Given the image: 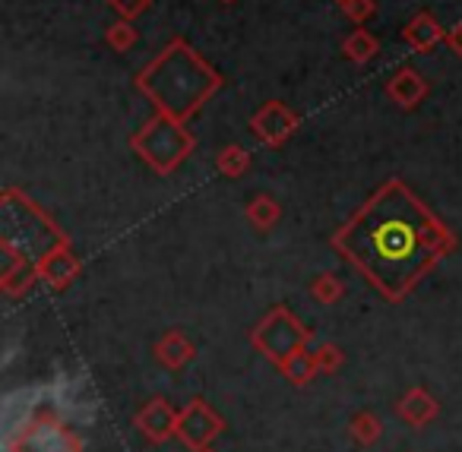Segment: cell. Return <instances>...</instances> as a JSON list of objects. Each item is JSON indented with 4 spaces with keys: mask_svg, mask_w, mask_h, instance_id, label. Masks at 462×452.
Masks as SVG:
<instances>
[{
    "mask_svg": "<svg viewBox=\"0 0 462 452\" xmlns=\"http://www.w3.org/2000/svg\"><path fill=\"white\" fill-rule=\"evenodd\" d=\"M339 4H342V0H339Z\"/></svg>",
    "mask_w": 462,
    "mask_h": 452,
    "instance_id": "obj_15",
    "label": "cell"
},
{
    "mask_svg": "<svg viewBox=\"0 0 462 452\" xmlns=\"http://www.w3.org/2000/svg\"><path fill=\"white\" fill-rule=\"evenodd\" d=\"M105 42H108L111 51L124 54V51H130L136 42H140V32H136V26L130 20H117V23H111V26H108V32H105Z\"/></svg>",
    "mask_w": 462,
    "mask_h": 452,
    "instance_id": "obj_8",
    "label": "cell"
},
{
    "mask_svg": "<svg viewBox=\"0 0 462 452\" xmlns=\"http://www.w3.org/2000/svg\"><path fill=\"white\" fill-rule=\"evenodd\" d=\"M339 7H342V14H346V20H352L355 26H361V23H367L374 14H377V0H342Z\"/></svg>",
    "mask_w": 462,
    "mask_h": 452,
    "instance_id": "obj_10",
    "label": "cell"
},
{
    "mask_svg": "<svg viewBox=\"0 0 462 452\" xmlns=\"http://www.w3.org/2000/svg\"><path fill=\"white\" fill-rule=\"evenodd\" d=\"M130 146L140 152V159L146 161V165H152L159 174H168L190 155L193 136H190V130L184 127V121L159 111V115L143 124L140 134H134Z\"/></svg>",
    "mask_w": 462,
    "mask_h": 452,
    "instance_id": "obj_3",
    "label": "cell"
},
{
    "mask_svg": "<svg viewBox=\"0 0 462 452\" xmlns=\"http://www.w3.org/2000/svg\"><path fill=\"white\" fill-rule=\"evenodd\" d=\"M443 45H447L456 58H462V23H459V26H453V29H447V39H443Z\"/></svg>",
    "mask_w": 462,
    "mask_h": 452,
    "instance_id": "obj_13",
    "label": "cell"
},
{
    "mask_svg": "<svg viewBox=\"0 0 462 452\" xmlns=\"http://www.w3.org/2000/svg\"><path fill=\"white\" fill-rule=\"evenodd\" d=\"M218 4H235V0H218Z\"/></svg>",
    "mask_w": 462,
    "mask_h": 452,
    "instance_id": "obj_14",
    "label": "cell"
},
{
    "mask_svg": "<svg viewBox=\"0 0 462 452\" xmlns=\"http://www.w3.org/2000/svg\"><path fill=\"white\" fill-rule=\"evenodd\" d=\"M443 39H447V29H443L440 20H437V16H430V14H415L402 29V42L415 54L434 51L437 45H443Z\"/></svg>",
    "mask_w": 462,
    "mask_h": 452,
    "instance_id": "obj_6",
    "label": "cell"
},
{
    "mask_svg": "<svg viewBox=\"0 0 462 452\" xmlns=\"http://www.w3.org/2000/svg\"><path fill=\"white\" fill-rule=\"evenodd\" d=\"M247 165H251V155L245 146H225L216 159V168L228 178H238L241 171H247Z\"/></svg>",
    "mask_w": 462,
    "mask_h": 452,
    "instance_id": "obj_9",
    "label": "cell"
},
{
    "mask_svg": "<svg viewBox=\"0 0 462 452\" xmlns=\"http://www.w3.org/2000/svg\"><path fill=\"white\" fill-rule=\"evenodd\" d=\"M108 4H111V10H115V14L121 16V20H130V23H134L140 14H146L152 0H108Z\"/></svg>",
    "mask_w": 462,
    "mask_h": 452,
    "instance_id": "obj_11",
    "label": "cell"
},
{
    "mask_svg": "<svg viewBox=\"0 0 462 452\" xmlns=\"http://www.w3.org/2000/svg\"><path fill=\"white\" fill-rule=\"evenodd\" d=\"M428 92H430L428 79H424L415 67H402V70L393 73L390 83H386V96H390L393 105H399L402 111H415L418 105L428 98Z\"/></svg>",
    "mask_w": 462,
    "mask_h": 452,
    "instance_id": "obj_5",
    "label": "cell"
},
{
    "mask_svg": "<svg viewBox=\"0 0 462 452\" xmlns=\"http://www.w3.org/2000/svg\"><path fill=\"white\" fill-rule=\"evenodd\" d=\"M251 130L266 146H282L298 130V115L282 102H266L263 108L251 117Z\"/></svg>",
    "mask_w": 462,
    "mask_h": 452,
    "instance_id": "obj_4",
    "label": "cell"
},
{
    "mask_svg": "<svg viewBox=\"0 0 462 452\" xmlns=\"http://www.w3.org/2000/svg\"><path fill=\"white\" fill-rule=\"evenodd\" d=\"M247 216H251L257 225H270L273 218L279 216V209H276V203H273L270 197H260V199H254V206L247 209Z\"/></svg>",
    "mask_w": 462,
    "mask_h": 452,
    "instance_id": "obj_12",
    "label": "cell"
},
{
    "mask_svg": "<svg viewBox=\"0 0 462 452\" xmlns=\"http://www.w3.org/2000/svg\"><path fill=\"white\" fill-rule=\"evenodd\" d=\"M136 89L162 111L178 121L197 115L199 105L222 89V77L187 45L184 39H174L146 70L136 77Z\"/></svg>",
    "mask_w": 462,
    "mask_h": 452,
    "instance_id": "obj_2",
    "label": "cell"
},
{
    "mask_svg": "<svg viewBox=\"0 0 462 452\" xmlns=\"http://www.w3.org/2000/svg\"><path fill=\"white\" fill-rule=\"evenodd\" d=\"M377 51H380V42L374 39L367 29H355L352 35H348L346 42H342V54H346L352 64H367V60H374L377 58Z\"/></svg>",
    "mask_w": 462,
    "mask_h": 452,
    "instance_id": "obj_7",
    "label": "cell"
},
{
    "mask_svg": "<svg viewBox=\"0 0 462 452\" xmlns=\"http://www.w3.org/2000/svg\"><path fill=\"white\" fill-rule=\"evenodd\" d=\"M453 244L402 180H390L339 231L336 247L390 298H402Z\"/></svg>",
    "mask_w": 462,
    "mask_h": 452,
    "instance_id": "obj_1",
    "label": "cell"
}]
</instances>
